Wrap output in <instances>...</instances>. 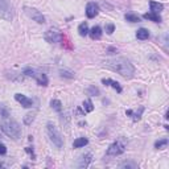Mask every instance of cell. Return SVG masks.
Wrapping results in <instances>:
<instances>
[{
	"label": "cell",
	"mask_w": 169,
	"mask_h": 169,
	"mask_svg": "<svg viewBox=\"0 0 169 169\" xmlns=\"http://www.w3.org/2000/svg\"><path fill=\"white\" fill-rule=\"evenodd\" d=\"M83 108H85V111H87V112H91L94 110V104H92V102L90 99H86L83 102Z\"/></svg>",
	"instance_id": "22"
},
{
	"label": "cell",
	"mask_w": 169,
	"mask_h": 169,
	"mask_svg": "<svg viewBox=\"0 0 169 169\" xmlns=\"http://www.w3.org/2000/svg\"><path fill=\"white\" fill-rule=\"evenodd\" d=\"M143 111H144V107H140V108H139V112H136V114H134V112H132L131 110H128V111H127V115H132V114H134V116H132V120H134V122H137V120H140Z\"/></svg>",
	"instance_id": "18"
},
{
	"label": "cell",
	"mask_w": 169,
	"mask_h": 169,
	"mask_svg": "<svg viewBox=\"0 0 169 169\" xmlns=\"http://www.w3.org/2000/svg\"><path fill=\"white\" fill-rule=\"evenodd\" d=\"M24 12L26 13L28 17H31L32 20H35L38 24H44L45 23V17L40 11H37L36 8H32V7H24Z\"/></svg>",
	"instance_id": "7"
},
{
	"label": "cell",
	"mask_w": 169,
	"mask_h": 169,
	"mask_svg": "<svg viewBox=\"0 0 169 169\" xmlns=\"http://www.w3.org/2000/svg\"><path fill=\"white\" fill-rule=\"evenodd\" d=\"M87 143H89V140L86 137H78L77 140H74L73 147H74V148H82V147H85Z\"/></svg>",
	"instance_id": "16"
},
{
	"label": "cell",
	"mask_w": 169,
	"mask_h": 169,
	"mask_svg": "<svg viewBox=\"0 0 169 169\" xmlns=\"http://www.w3.org/2000/svg\"><path fill=\"white\" fill-rule=\"evenodd\" d=\"M15 99L19 102V103H21V106H23V107H25V108L32 107V104H33L32 99H29L28 97H25V95H23V94H16Z\"/></svg>",
	"instance_id": "10"
},
{
	"label": "cell",
	"mask_w": 169,
	"mask_h": 169,
	"mask_svg": "<svg viewBox=\"0 0 169 169\" xmlns=\"http://www.w3.org/2000/svg\"><path fill=\"white\" fill-rule=\"evenodd\" d=\"M136 37L139 40H147L148 37H149V32H148L147 29L141 28V29H139V31L136 32Z\"/></svg>",
	"instance_id": "17"
},
{
	"label": "cell",
	"mask_w": 169,
	"mask_h": 169,
	"mask_svg": "<svg viewBox=\"0 0 169 169\" xmlns=\"http://www.w3.org/2000/svg\"><path fill=\"white\" fill-rule=\"evenodd\" d=\"M143 17L145 20H151V21H155V23H160L161 21V17L158 16V13H153V12L145 13V15H143Z\"/></svg>",
	"instance_id": "13"
},
{
	"label": "cell",
	"mask_w": 169,
	"mask_h": 169,
	"mask_svg": "<svg viewBox=\"0 0 169 169\" xmlns=\"http://www.w3.org/2000/svg\"><path fill=\"white\" fill-rule=\"evenodd\" d=\"M91 155L90 153H87V155H85V156H82V158H81V161H79V167L81 168H86L89 164L91 163Z\"/></svg>",
	"instance_id": "15"
},
{
	"label": "cell",
	"mask_w": 169,
	"mask_h": 169,
	"mask_svg": "<svg viewBox=\"0 0 169 169\" xmlns=\"http://www.w3.org/2000/svg\"><path fill=\"white\" fill-rule=\"evenodd\" d=\"M78 32H79V35H81L82 37H85V36L89 33V25H87V23H82V24L78 26Z\"/></svg>",
	"instance_id": "19"
},
{
	"label": "cell",
	"mask_w": 169,
	"mask_h": 169,
	"mask_svg": "<svg viewBox=\"0 0 169 169\" xmlns=\"http://www.w3.org/2000/svg\"><path fill=\"white\" fill-rule=\"evenodd\" d=\"M2 131L8 137L13 139V140H17L21 136V127H20V124L17 122L7 119V118H4V120L2 122Z\"/></svg>",
	"instance_id": "2"
},
{
	"label": "cell",
	"mask_w": 169,
	"mask_h": 169,
	"mask_svg": "<svg viewBox=\"0 0 169 169\" xmlns=\"http://www.w3.org/2000/svg\"><path fill=\"white\" fill-rule=\"evenodd\" d=\"M61 73V77H65V78H74V73L73 71H69V70H59Z\"/></svg>",
	"instance_id": "25"
},
{
	"label": "cell",
	"mask_w": 169,
	"mask_h": 169,
	"mask_svg": "<svg viewBox=\"0 0 169 169\" xmlns=\"http://www.w3.org/2000/svg\"><path fill=\"white\" fill-rule=\"evenodd\" d=\"M33 120H35V114H26V115H25V118H24V123H25L26 125H29Z\"/></svg>",
	"instance_id": "24"
},
{
	"label": "cell",
	"mask_w": 169,
	"mask_h": 169,
	"mask_svg": "<svg viewBox=\"0 0 169 169\" xmlns=\"http://www.w3.org/2000/svg\"><path fill=\"white\" fill-rule=\"evenodd\" d=\"M114 29H115V26L112 25V24H108V25H106V32H107L108 35H111V33L114 32Z\"/></svg>",
	"instance_id": "27"
},
{
	"label": "cell",
	"mask_w": 169,
	"mask_h": 169,
	"mask_svg": "<svg viewBox=\"0 0 169 169\" xmlns=\"http://www.w3.org/2000/svg\"><path fill=\"white\" fill-rule=\"evenodd\" d=\"M123 152H124L123 143H120V141H115V143H112L110 147H108L107 155L108 156H119V155H122Z\"/></svg>",
	"instance_id": "8"
},
{
	"label": "cell",
	"mask_w": 169,
	"mask_h": 169,
	"mask_svg": "<svg viewBox=\"0 0 169 169\" xmlns=\"http://www.w3.org/2000/svg\"><path fill=\"white\" fill-rule=\"evenodd\" d=\"M102 83L103 85H110L118 92H122V86L119 85V82H115V81H112V79H102Z\"/></svg>",
	"instance_id": "12"
},
{
	"label": "cell",
	"mask_w": 169,
	"mask_h": 169,
	"mask_svg": "<svg viewBox=\"0 0 169 169\" xmlns=\"http://www.w3.org/2000/svg\"><path fill=\"white\" fill-rule=\"evenodd\" d=\"M98 13H99V7L97 3H94V2L89 3L87 7H86V15H87V17L92 19V17H95Z\"/></svg>",
	"instance_id": "9"
},
{
	"label": "cell",
	"mask_w": 169,
	"mask_h": 169,
	"mask_svg": "<svg viewBox=\"0 0 169 169\" xmlns=\"http://www.w3.org/2000/svg\"><path fill=\"white\" fill-rule=\"evenodd\" d=\"M0 17L11 21L13 19V12L12 7L8 3V0H0Z\"/></svg>",
	"instance_id": "6"
},
{
	"label": "cell",
	"mask_w": 169,
	"mask_h": 169,
	"mask_svg": "<svg viewBox=\"0 0 169 169\" xmlns=\"http://www.w3.org/2000/svg\"><path fill=\"white\" fill-rule=\"evenodd\" d=\"M124 17L127 21H131V23H139L140 21V17H139L137 15H134V13H127Z\"/></svg>",
	"instance_id": "21"
},
{
	"label": "cell",
	"mask_w": 169,
	"mask_h": 169,
	"mask_svg": "<svg viewBox=\"0 0 169 169\" xmlns=\"http://www.w3.org/2000/svg\"><path fill=\"white\" fill-rule=\"evenodd\" d=\"M168 144V139H163V140H158L155 143V147L157 148V149H163L164 147H167Z\"/></svg>",
	"instance_id": "23"
},
{
	"label": "cell",
	"mask_w": 169,
	"mask_h": 169,
	"mask_svg": "<svg viewBox=\"0 0 169 169\" xmlns=\"http://www.w3.org/2000/svg\"><path fill=\"white\" fill-rule=\"evenodd\" d=\"M46 131H48V135H49V137H50V140L53 141V144L57 145L58 148H61L62 145H64V137L61 136V134H59V131L57 130V127H56L54 124L49 122V123L46 124Z\"/></svg>",
	"instance_id": "3"
},
{
	"label": "cell",
	"mask_w": 169,
	"mask_h": 169,
	"mask_svg": "<svg viewBox=\"0 0 169 169\" xmlns=\"http://www.w3.org/2000/svg\"><path fill=\"white\" fill-rule=\"evenodd\" d=\"M89 33H90V36H91V38L92 40H99L102 37V29H101V26H92L91 28V31H89Z\"/></svg>",
	"instance_id": "11"
},
{
	"label": "cell",
	"mask_w": 169,
	"mask_h": 169,
	"mask_svg": "<svg viewBox=\"0 0 169 169\" xmlns=\"http://www.w3.org/2000/svg\"><path fill=\"white\" fill-rule=\"evenodd\" d=\"M7 152V147L4 144H0V155H4Z\"/></svg>",
	"instance_id": "28"
},
{
	"label": "cell",
	"mask_w": 169,
	"mask_h": 169,
	"mask_svg": "<svg viewBox=\"0 0 169 169\" xmlns=\"http://www.w3.org/2000/svg\"><path fill=\"white\" fill-rule=\"evenodd\" d=\"M149 7H151V11L153 13H158L164 9V5L161 4V3H157V2H151Z\"/></svg>",
	"instance_id": "14"
},
{
	"label": "cell",
	"mask_w": 169,
	"mask_h": 169,
	"mask_svg": "<svg viewBox=\"0 0 169 169\" xmlns=\"http://www.w3.org/2000/svg\"><path fill=\"white\" fill-rule=\"evenodd\" d=\"M50 106H52V108L54 111H58L59 112V111L62 110V103L58 101V99H53V101L50 102Z\"/></svg>",
	"instance_id": "20"
},
{
	"label": "cell",
	"mask_w": 169,
	"mask_h": 169,
	"mask_svg": "<svg viewBox=\"0 0 169 169\" xmlns=\"http://www.w3.org/2000/svg\"><path fill=\"white\" fill-rule=\"evenodd\" d=\"M103 65L107 69H110V70L116 71L118 74H120L125 79H131L135 74V68L132 66V64L127 58H123V57L106 59L103 62Z\"/></svg>",
	"instance_id": "1"
},
{
	"label": "cell",
	"mask_w": 169,
	"mask_h": 169,
	"mask_svg": "<svg viewBox=\"0 0 169 169\" xmlns=\"http://www.w3.org/2000/svg\"><path fill=\"white\" fill-rule=\"evenodd\" d=\"M44 37L46 41L50 42V44H57V42H59L62 40V33L58 28H53L52 26V28H49L48 31L45 32Z\"/></svg>",
	"instance_id": "5"
},
{
	"label": "cell",
	"mask_w": 169,
	"mask_h": 169,
	"mask_svg": "<svg viewBox=\"0 0 169 169\" xmlns=\"http://www.w3.org/2000/svg\"><path fill=\"white\" fill-rule=\"evenodd\" d=\"M0 168H2V164H0Z\"/></svg>",
	"instance_id": "29"
},
{
	"label": "cell",
	"mask_w": 169,
	"mask_h": 169,
	"mask_svg": "<svg viewBox=\"0 0 169 169\" xmlns=\"http://www.w3.org/2000/svg\"><path fill=\"white\" fill-rule=\"evenodd\" d=\"M89 94H91V95H99V90L97 87H94V86H90L89 87Z\"/></svg>",
	"instance_id": "26"
},
{
	"label": "cell",
	"mask_w": 169,
	"mask_h": 169,
	"mask_svg": "<svg viewBox=\"0 0 169 169\" xmlns=\"http://www.w3.org/2000/svg\"><path fill=\"white\" fill-rule=\"evenodd\" d=\"M24 74L28 75V77H33L36 81H37V83L40 86H48V77H46V74H44V73L28 68L24 70Z\"/></svg>",
	"instance_id": "4"
}]
</instances>
